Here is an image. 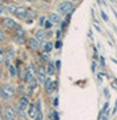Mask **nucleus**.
Listing matches in <instances>:
<instances>
[{
	"label": "nucleus",
	"instance_id": "nucleus-9",
	"mask_svg": "<svg viewBox=\"0 0 117 120\" xmlns=\"http://www.w3.org/2000/svg\"><path fill=\"white\" fill-rule=\"evenodd\" d=\"M3 26H4L5 28H18V24L15 23V20H13V19H9V17L3 19Z\"/></svg>",
	"mask_w": 117,
	"mask_h": 120
},
{
	"label": "nucleus",
	"instance_id": "nucleus-21",
	"mask_svg": "<svg viewBox=\"0 0 117 120\" xmlns=\"http://www.w3.org/2000/svg\"><path fill=\"white\" fill-rule=\"evenodd\" d=\"M101 17H103V20H104V22H108V20H109L108 15H106V13H105L104 11H103V12H101Z\"/></svg>",
	"mask_w": 117,
	"mask_h": 120
},
{
	"label": "nucleus",
	"instance_id": "nucleus-33",
	"mask_svg": "<svg viewBox=\"0 0 117 120\" xmlns=\"http://www.w3.org/2000/svg\"><path fill=\"white\" fill-rule=\"evenodd\" d=\"M117 111V100H116V103H114V108H113V112H116Z\"/></svg>",
	"mask_w": 117,
	"mask_h": 120
},
{
	"label": "nucleus",
	"instance_id": "nucleus-34",
	"mask_svg": "<svg viewBox=\"0 0 117 120\" xmlns=\"http://www.w3.org/2000/svg\"><path fill=\"white\" fill-rule=\"evenodd\" d=\"M0 120H3V116H1V113H0Z\"/></svg>",
	"mask_w": 117,
	"mask_h": 120
},
{
	"label": "nucleus",
	"instance_id": "nucleus-25",
	"mask_svg": "<svg viewBox=\"0 0 117 120\" xmlns=\"http://www.w3.org/2000/svg\"><path fill=\"white\" fill-rule=\"evenodd\" d=\"M4 39H5V35H4V32H3V31L0 30V41H3Z\"/></svg>",
	"mask_w": 117,
	"mask_h": 120
},
{
	"label": "nucleus",
	"instance_id": "nucleus-29",
	"mask_svg": "<svg viewBox=\"0 0 117 120\" xmlns=\"http://www.w3.org/2000/svg\"><path fill=\"white\" fill-rule=\"evenodd\" d=\"M112 84L114 86V88L117 90V79H114V80H113V82H112Z\"/></svg>",
	"mask_w": 117,
	"mask_h": 120
},
{
	"label": "nucleus",
	"instance_id": "nucleus-27",
	"mask_svg": "<svg viewBox=\"0 0 117 120\" xmlns=\"http://www.w3.org/2000/svg\"><path fill=\"white\" fill-rule=\"evenodd\" d=\"M4 9H5V5H4V4H1V3H0V15L3 13V11H4Z\"/></svg>",
	"mask_w": 117,
	"mask_h": 120
},
{
	"label": "nucleus",
	"instance_id": "nucleus-3",
	"mask_svg": "<svg viewBox=\"0 0 117 120\" xmlns=\"http://www.w3.org/2000/svg\"><path fill=\"white\" fill-rule=\"evenodd\" d=\"M31 11L28 8H25V7H18V9H16V12H15V16L19 17V19H27V17L29 16Z\"/></svg>",
	"mask_w": 117,
	"mask_h": 120
},
{
	"label": "nucleus",
	"instance_id": "nucleus-11",
	"mask_svg": "<svg viewBox=\"0 0 117 120\" xmlns=\"http://www.w3.org/2000/svg\"><path fill=\"white\" fill-rule=\"evenodd\" d=\"M28 47H29L31 49L36 51V49L40 47V44H39V41H37L35 38H29V39H28Z\"/></svg>",
	"mask_w": 117,
	"mask_h": 120
},
{
	"label": "nucleus",
	"instance_id": "nucleus-32",
	"mask_svg": "<svg viewBox=\"0 0 117 120\" xmlns=\"http://www.w3.org/2000/svg\"><path fill=\"white\" fill-rule=\"evenodd\" d=\"M60 64H61L60 60H57V61H56V68H60Z\"/></svg>",
	"mask_w": 117,
	"mask_h": 120
},
{
	"label": "nucleus",
	"instance_id": "nucleus-2",
	"mask_svg": "<svg viewBox=\"0 0 117 120\" xmlns=\"http://www.w3.org/2000/svg\"><path fill=\"white\" fill-rule=\"evenodd\" d=\"M57 11H59V15H71L72 11H73V3L71 1H61L60 4L57 5Z\"/></svg>",
	"mask_w": 117,
	"mask_h": 120
},
{
	"label": "nucleus",
	"instance_id": "nucleus-12",
	"mask_svg": "<svg viewBox=\"0 0 117 120\" xmlns=\"http://www.w3.org/2000/svg\"><path fill=\"white\" fill-rule=\"evenodd\" d=\"M45 38H47V32H44V31H36V36L35 39L37 40V41H44L45 40Z\"/></svg>",
	"mask_w": 117,
	"mask_h": 120
},
{
	"label": "nucleus",
	"instance_id": "nucleus-5",
	"mask_svg": "<svg viewBox=\"0 0 117 120\" xmlns=\"http://www.w3.org/2000/svg\"><path fill=\"white\" fill-rule=\"evenodd\" d=\"M28 105H29V101H28V99L25 96H21V98L19 99V103H18V109L19 111H25L28 109Z\"/></svg>",
	"mask_w": 117,
	"mask_h": 120
},
{
	"label": "nucleus",
	"instance_id": "nucleus-24",
	"mask_svg": "<svg viewBox=\"0 0 117 120\" xmlns=\"http://www.w3.org/2000/svg\"><path fill=\"white\" fill-rule=\"evenodd\" d=\"M52 26H53V24L49 22V20H47V22H45V24H44V27H45V28H51Z\"/></svg>",
	"mask_w": 117,
	"mask_h": 120
},
{
	"label": "nucleus",
	"instance_id": "nucleus-14",
	"mask_svg": "<svg viewBox=\"0 0 117 120\" xmlns=\"http://www.w3.org/2000/svg\"><path fill=\"white\" fill-rule=\"evenodd\" d=\"M52 48H53V44L51 43V41H47V43H44V44H43L44 52H51V51H52Z\"/></svg>",
	"mask_w": 117,
	"mask_h": 120
},
{
	"label": "nucleus",
	"instance_id": "nucleus-35",
	"mask_svg": "<svg viewBox=\"0 0 117 120\" xmlns=\"http://www.w3.org/2000/svg\"><path fill=\"white\" fill-rule=\"evenodd\" d=\"M0 77H1V69H0Z\"/></svg>",
	"mask_w": 117,
	"mask_h": 120
},
{
	"label": "nucleus",
	"instance_id": "nucleus-8",
	"mask_svg": "<svg viewBox=\"0 0 117 120\" xmlns=\"http://www.w3.org/2000/svg\"><path fill=\"white\" fill-rule=\"evenodd\" d=\"M27 111H28V117H29V119H33V120H35V117L37 116V113H39V112H37V109H36L35 104H29Z\"/></svg>",
	"mask_w": 117,
	"mask_h": 120
},
{
	"label": "nucleus",
	"instance_id": "nucleus-17",
	"mask_svg": "<svg viewBox=\"0 0 117 120\" xmlns=\"http://www.w3.org/2000/svg\"><path fill=\"white\" fill-rule=\"evenodd\" d=\"M49 116H51V120H59V113L55 109H52V111L49 112Z\"/></svg>",
	"mask_w": 117,
	"mask_h": 120
},
{
	"label": "nucleus",
	"instance_id": "nucleus-13",
	"mask_svg": "<svg viewBox=\"0 0 117 120\" xmlns=\"http://www.w3.org/2000/svg\"><path fill=\"white\" fill-rule=\"evenodd\" d=\"M16 9H18V5H15V4H8L7 7H5V11L9 13H13L15 15V12H16Z\"/></svg>",
	"mask_w": 117,
	"mask_h": 120
},
{
	"label": "nucleus",
	"instance_id": "nucleus-20",
	"mask_svg": "<svg viewBox=\"0 0 117 120\" xmlns=\"http://www.w3.org/2000/svg\"><path fill=\"white\" fill-rule=\"evenodd\" d=\"M35 105H36V109H37V112H41V100H40V99L36 101Z\"/></svg>",
	"mask_w": 117,
	"mask_h": 120
},
{
	"label": "nucleus",
	"instance_id": "nucleus-23",
	"mask_svg": "<svg viewBox=\"0 0 117 120\" xmlns=\"http://www.w3.org/2000/svg\"><path fill=\"white\" fill-rule=\"evenodd\" d=\"M35 120H44V116H43V113H41V112H39V113H37V116L35 117Z\"/></svg>",
	"mask_w": 117,
	"mask_h": 120
},
{
	"label": "nucleus",
	"instance_id": "nucleus-6",
	"mask_svg": "<svg viewBox=\"0 0 117 120\" xmlns=\"http://www.w3.org/2000/svg\"><path fill=\"white\" fill-rule=\"evenodd\" d=\"M44 86H45V92H47V94H52L53 91L56 90L57 83L56 82H52L51 79H47L45 83H44Z\"/></svg>",
	"mask_w": 117,
	"mask_h": 120
},
{
	"label": "nucleus",
	"instance_id": "nucleus-7",
	"mask_svg": "<svg viewBox=\"0 0 117 120\" xmlns=\"http://www.w3.org/2000/svg\"><path fill=\"white\" fill-rule=\"evenodd\" d=\"M36 76H37V82L41 83V84H44L45 83V80H47V71L43 68V67H40L39 69H37V73H36Z\"/></svg>",
	"mask_w": 117,
	"mask_h": 120
},
{
	"label": "nucleus",
	"instance_id": "nucleus-30",
	"mask_svg": "<svg viewBox=\"0 0 117 120\" xmlns=\"http://www.w3.org/2000/svg\"><path fill=\"white\" fill-rule=\"evenodd\" d=\"M95 69H96V61H93V63H92V71L95 72Z\"/></svg>",
	"mask_w": 117,
	"mask_h": 120
},
{
	"label": "nucleus",
	"instance_id": "nucleus-4",
	"mask_svg": "<svg viewBox=\"0 0 117 120\" xmlns=\"http://www.w3.org/2000/svg\"><path fill=\"white\" fill-rule=\"evenodd\" d=\"M4 119L5 120H16V113L11 105H7L4 108Z\"/></svg>",
	"mask_w": 117,
	"mask_h": 120
},
{
	"label": "nucleus",
	"instance_id": "nucleus-19",
	"mask_svg": "<svg viewBox=\"0 0 117 120\" xmlns=\"http://www.w3.org/2000/svg\"><path fill=\"white\" fill-rule=\"evenodd\" d=\"M15 41L16 43H19V44H23L25 40H24V38H20V36H15Z\"/></svg>",
	"mask_w": 117,
	"mask_h": 120
},
{
	"label": "nucleus",
	"instance_id": "nucleus-26",
	"mask_svg": "<svg viewBox=\"0 0 117 120\" xmlns=\"http://www.w3.org/2000/svg\"><path fill=\"white\" fill-rule=\"evenodd\" d=\"M45 22H47V20H45V17H44V16L40 17V26H44V24H45Z\"/></svg>",
	"mask_w": 117,
	"mask_h": 120
},
{
	"label": "nucleus",
	"instance_id": "nucleus-28",
	"mask_svg": "<svg viewBox=\"0 0 117 120\" xmlns=\"http://www.w3.org/2000/svg\"><path fill=\"white\" fill-rule=\"evenodd\" d=\"M55 47H56V48H60L61 47V41H60V40H59V41H56V45H55Z\"/></svg>",
	"mask_w": 117,
	"mask_h": 120
},
{
	"label": "nucleus",
	"instance_id": "nucleus-22",
	"mask_svg": "<svg viewBox=\"0 0 117 120\" xmlns=\"http://www.w3.org/2000/svg\"><path fill=\"white\" fill-rule=\"evenodd\" d=\"M5 60V55H4V52H3V49L0 48V61H4Z\"/></svg>",
	"mask_w": 117,
	"mask_h": 120
},
{
	"label": "nucleus",
	"instance_id": "nucleus-10",
	"mask_svg": "<svg viewBox=\"0 0 117 120\" xmlns=\"http://www.w3.org/2000/svg\"><path fill=\"white\" fill-rule=\"evenodd\" d=\"M49 22L52 23V24H59L61 22V16L57 12H52L49 15Z\"/></svg>",
	"mask_w": 117,
	"mask_h": 120
},
{
	"label": "nucleus",
	"instance_id": "nucleus-1",
	"mask_svg": "<svg viewBox=\"0 0 117 120\" xmlns=\"http://www.w3.org/2000/svg\"><path fill=\"white\" fill-rule=\"evenodd\" d=\"M13 95H15V88L11 84H4V86L0 87V96H1V99L9 100V99L13 98Z\"/></svg>",
	"mask_w": 117,
	"mask_h": 120
},
{
	"label": "nucleus",
	"instance_id": "nucleus-18",
	"mask_svg": "<svg viewBox=\"0 0 117 120\" xmlns=\"http://www.w3.org/2000/svg\"><path fill=\"white\" fill-rule=\"evenodd\" d=\"M8 69H9V75H11L12 77H15L16 75H18V71H16V68H15L13 65H9Z\"/></svg>",
	"mask_w": 117,
	"mask_h": 120
},
{
	"label": "nucleus",
	"instance_id": "nucleus-16",
	"mask_svg": "<svg viewBox=\"0 0 117 120\" xmlns=\"http://www.w3.org/2000/svg\"><path fill=\"white\" fill-rule=\"evenodd\" d=\"M36 86H37V80H32V82H29V87H28V91H29V94L32 92V91L36 90Z\"/></svg>",
	"mask_w": 117,
	"mask_h": 120
},
{
	"label": "nucleus",
	"instance_id": "nucleus-15",
	"mask_svg": "<svg viewBox=\"0 0 117 120\" xmlns=\"http://www.w3.org/2000/svg\"><path fill=\"white\" fill-rule=\"evenodd\" d=\"M53 73H55V65L52 64V63H49L47 67V75H49V76H52Z\"/></svg>",
	"mask_w": 117,
	"mask_h": 120
},
{
	"label": "nucleus",
	"instance_id": "nucleus-31",
	"mask_svg": "<svg viewBox=\"0 0 117 120\" xmlns=\"http://www.w3.org/2000/svg\"><path fill=\"white\" fill-rule=\"evenodd\" d=\"M100 64H101V67H104V65H105V63H104V59H103V57L100 59Z\"/></svg>",
	"mask_w": 117,
	"mask_h": 120
},
{
	"label": "nucleus",
	"instance_id": "nucleus-36",
	"mask_svg": "<svg viewBox=\"0 0 117 120\" xmlns=\"http://www.w3.org/2000/svg\"><path fill=\"white\" fill-rule=\"evenodd\" d=\"M0 109H1V103H0Z\"/></svg>",
	"mask_w": 117,
	"mask_h": 120
}]
</instances>
